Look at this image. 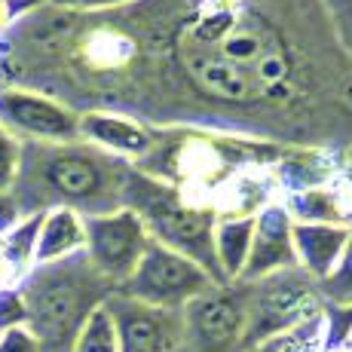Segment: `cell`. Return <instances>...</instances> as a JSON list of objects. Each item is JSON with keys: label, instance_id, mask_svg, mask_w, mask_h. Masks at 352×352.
Here are the masks:
<instances>
[{"label": "cell", "instance_id": "cell-14", "mask_svg": "<svg viewBox=\"0 0 352 352\" xmlns=\"http://www.w3.org/2000/svg\"><path fill=\"white\" fill-rule=\"evenodd\" d=\"M80 141L123 162H141L153 147V132L123 113L86 111L80 113Z\"/></svg>", "mask_w": 352, "mask_h": 352}, {"label": "cell", "instance_id": "cell-18", "mask_svg": "<svg viewBox=\"0 0 352 352\" xmlns=\"http://www.w3.org/2000/svg\"><path fill=\"white\" fill-rule=\"evenodd\" d=\"M252 236L254 214H218L212 233V252L221 285H233V282L242 279L248 252H252Z\"/></svg>", "mask_w": 352, "mask_h": 352}, {"label": "cell", "instance_id": "cell-7", "mask_svg": "<svg viewBox=\"0 0 352 352\" xmlns=\"http://www.w3.org/2000/svg\"><path fill=\"white\" fill-rule=\"evenodd\" d=\"M214 285H218V282L196 261L151 239L147 252L141 254L138 267H135L132 276L117 288V294L129 297V300L147 303V307L184 309L190 300H196V297L206 294V291Z\"/></svg>", "mask_w": 352, "mask_h": 352}, {"label": "cell", "instance_id": "cell-8", "mask_svg": "<svg viewBox=\"0 0 352 352\" xmlns=\"http://www.w3.org/2000/svg\"><path fill=\"white\" fill-rule=\"evenodd\" d=\"M83 227H86V248H83L86 261L92 263V270L101 279L111 282L113 288H120L132 276V270L138 267L147 245H151V233H147L144 221L129 206H120L113 212L86 214Z\"/></svg>", "mask_w": 352, "mask_h": 352}, {"label": "cell", "instance_id": "cell-12", "mask_svg": "<svg viewBox=\"0 0 352 352\" xmlns=\"http://www.w3.org/2000/svg\"><path fill=\"white\" fill-rule=\"evenodd\" d=\"M291 221L288 208L282 199L263 202L254 212V236H252V252H248V263L242 270L239 282H257L267 276L294 270V242H291Z\"/></svg>", "mask_w": 352, "mask_h": 352}, {"label": "cell", "instance_id": "cell-10", "mask_svg": "<svg viewBox=\"0 0 352 352\" xmlns=\"http://www.w3.org/2000/svg\"><path fill=\"white\" fill-rule=\"evenodd\" d=\"M193 352H239L245 334V291L239 282L214 285L184 307Z\"/></svg>", "mask_w": 352, "mask_h": 352}, {"label": "cell", "instance_id": "cell-4", "mask_svg": "<svg viewBox=\"0 0 352 352\" xmlns=\"http://www.w3.org/2000/svg\"><path fill=\"white\" fill-rule=\"evenodd\" d=\"M123 206L138 212V218L144 221L153 242L196 261L221 285L212 252V233L218 212L212 206H206L202 199H193L181 187L153 178V175L141 172L135 166L126 175Z\"/></svg>", "mask_w": 352, "mask_h": 352}, {"label": "cell", "instance_id": "cell-22", "mask_svg": "<svg viewBox=\"0 0 352 352\" xmlns=\"http://www.w3.org/2000/svg\"><path fill=\"white\" fill-rule=\"evenodd\" d=\"M22 324H28V307H25L22 288H3L0 291V334L10 328H22Z\"/></svg>", "mask_w": 352, "mask_h": 352}, {"label": "cell", "instance_id": "cell-20", "mask_svg": "<svg viewBox=\"0 0 352 352\" xmlns=\"http://www.w3.org/2000/svg\"><path fill=\"white\" fill-rule=\"evenodd\" d=\"M324 303H352V227H349V239L346 248L340 254L337 270L319 285Z\"/></svg>", "mask_w": 352, "mask_h": 352}, {"label": "cell", "instance_id": "cell-1", "mask_svg": "<svg viewBox=\"0 0 352 352\" xmlns=\"http://www.w3.org/2000/svg\"><path fill=\"white\" fill-rule=\"evenodd\" d=\"M129 162L86 144H37L22 141V172L12 187L22 214L46 212V208H74L86 214L113 212L123 206V187Z\"/></svg>", "mask_w": 352, "mask_h": 352}, {"label": "cell", "instance_id": "cell-13", "mask_svg": "<svg viewBox=\"0 0 352 352\" xmlns=\"http://www.w3.org/2000/svg\"><path fill=\"white\" fill-rule=\"evenodd\" d=\"M178 56L193 83L214 101H227V104H261V101H267L261 86L245 71L227 65L224 58H218L214 52L190 43L187 37H181Z\"/></svg>", "mask_w": 352, "mask_h": 352}, {"label": "cell", "instance_id": "cell-23", "mask_svg": "<svg viewBox=\"0 0 352 352\" xmlns=\"http://www.w3.org/2000/svg\"><path fill=\"white\" fill-rule=\"evenodd\" d=\"M0 352H40V340L34 337V331L28 324L10 328L0 334Z\"/></svg>", "mask_w": 352, "mask_h": 352}, {"label": "cell", "instance_id": "cell-11", "mask_svg": "<svg viewBox=\"0 0 352 352\" xmlns=\"http://www.w3.org/2000/svg\"><path fill=\"white\" fill-rule=\"evenodd\" d=\"M117 328L120 352H184L187 322L184 309H160L147 303L129 300L113 291L104 300Z\"/></svg>", "mask_w": 352, "mask_h": 352}, {"label": "cell", "instance_id": "cell-16", "mask_svg": "<svg viewBox=\"0 0 352 352\" xmlns=\"http://www.w3.org/2000/svg\"><path fill=\"white\" fill-rule=\"evenodd\" d=\"M83 248H86L83 214L65 206L40 212L37 239H34V267L67 261L74 254H83Z\"/></svg>", "mask_w": 352, "mask_h": 352}, {"label": "cell", "instance_id": "cell-2", "mask_svg": "<svg viewBox=\"0 0 352 352\" xmlns=\"http://www.w3.org/2000/svg\"><path fill=\"white\" fill-rule=\"evenodd\" d=\"M19 288L28 307V328L40 340V352H71L89 313L117 291L92 270L86 254L34 267Z\"/></svg>", "mask_w": 352, "mask_h": 352}, {"label": "cell", "instance_id": "cell-27", "mask_svg": "<svg viewBox=\"0 0 352 352\" xmlns=\"http://www.w3.org/2000/svg\"><path fill=\"white\" fill-rule=\"evenodd\" d=\"M343 187H346V193H349V202H352V175H343Z\"/></svg>", "mask_w": 352, "mask_h": 352}, {"label": "cell", "instance_id": "cell-24", "mask_svg": "<svg viewBox=\"0 0 352 352\" xmlns=\"http://www.w3.org/2000/svg\"><path fill=\"white\" fill-rule=\"evenodd\" d=\"M129 3H135V0H50V6L71 10V12H113Z\"/></svg>", "mask_w": 352, "mask_h": 352}, {"label": "cell", "instance_id": "cell-26", "mask_svg": "<svg viewBox=\"0 0 352 352\" xmlns=\"http://www.w3.org/2000/svg\"><path fill=\"white\" fill-rule=\"evenodd\" d=\"M22 218H25V214H22V208H19L16 196H12V193H0V236H3L6 230L16 227Z\"/></svg>", "mask_w": 352, "mask_h": 352}, {"label": "cell", "instance_id": "cell-28", "mask_svg": "<svg viewBox=\"0 0 352 352\" xmlns=\"http://www.w3.org/2000/svg\"><path fill=\"white\" fill-rule=\"evenodd\" d=\"M346 175H352V151H349V157H346Z\"/></svg>", "mask_w": 352, "mask_h": 352}, {"label": "cell", "instance_id": "cell-15", "mask_svg": "<svg viewBox=\"0 0 352 352\" xmlns=\"http://www.w3.org/2000/svg\"><path fill=\"white\" fill-rule=\"evenodd\" d=\"M349 227L337 224H303L294 221L291 242H294V263L303 276L322 285L340 263V254L346 248Z\"/></svg>", "mask_w": 352, "mask_h": 352}, {"label": "cell", "instance_id": "cell-3", "mask_svg": "<svg viewBox=\"0 0 352 352\" xmlns=\"http://www.w3.org/2000/svg\"><path fill=\"white\" fill-rule=\"evenodd\" d=\"M190 43L214 52L227 65L245 71L261 86L267 101H285L294 92V62L282 37L263 19L239 10H218L196 16L184 31Z\"/></svg>", "mask_w": 352, "mask_h": 352}, {"label": "cell", "instance_id": "cell-6", "mask_svg": "<svg viewBox=\"0 0 352 352\" xmlns=\"http://www.w3.org/2000/svg\"><path fill=\"white\" fill-rule=\"evenodd\" d=\"M239 285L245 291V334L239 352H252L276 337H285L316 322L324 309L319 285L297 267Z\"/></svg>", "mask_w": 352, "mask_h": 352}, {"label": "cell", "instance_id": "cell-9", "mask_svg": "<svg viewBox=\"0 0 352 352\" xmlns=\"http://www.w3.org/2000/svg\"><path fill=\"white\" fill-rule=\"evenodd\" d=\"M0 129L19 141L67 144L80 141V113L62 98L25 86H0Z\"/></svg>", "mask_w": 352, "mask_h": 352}, {"label": "cell", "instance_id": "cell-19", "mask_svg": "<svg viewBox=\"0 0 352 352\" xmlns=\"http://www.w3.org/2000/svg\"><path fill=\"white\" fill-rule=\"evenodd\" d=\"M71 352H120L117 328H113V319L104 303H101L98 309H92L89 319L83 322Z\"/></svg>", "mask_w": 352, "mask_h": 352}, {"label": "cell", "instance_id": "cell-25", "mask_svg": "<svg viewBox=\"0 0 352 352\" xmlns=\"http://www.w3.org/2000/svg\"><path fill=\"white\" fill-rule=\"evenodd\" d=\"M28 10H34V0H0V37L16 28Z\"/></svg>", "mask_w": 352, "mask_h": 352}, {"label": "cell", "instance_id": "cell-5", "mask_svg": "<svg viewBox=\"0 0 352 352\" xmlns=\"http://www.w3.org/2000/svg\"><path fill=\"white\" fill-rule=\"evenodd\" d=\"M279 157L276 147L242 138H214V135H181L178 141H160L141 160V172L181 187L196 196V190H214L227 178H239L245 168H267Z\"/></svg>", "mask_w": 352, "mask_h": 352}, {"label": "cell", "instance_id": "cell-17", "mask_svg": "<svg viewBox=\"0 0 352 352\" xmlns=\"http://www.w3.org/2000/svg\"><path fill=\"white\" fill-rule=\"evenodd\" d=\"M282 202H285L291 221L352 227V202H349L346 187H343V178H334L319 187H307V190L285 193Z\"/></svg>", "mask_w": 352, "mask_h": 352}, {"label": "cell", "instance_id": "cell-21", "mask_svg": "<svg viewBox=\"0 0 352 352\" xmlns=\"http://www.w3.org/2000/svg\"><path fill=\"white\" fill-rule=\"evenodd\" d=\"M22 172V141L0 129V193H12Z\"/></svg>", "mask_w": 352, "mask_h": 352}]
</instances>
